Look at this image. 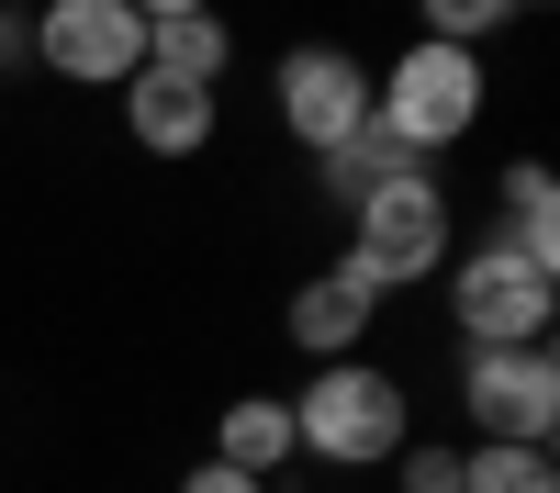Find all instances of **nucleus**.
<instances>
[{
    "label": "nucleus",
    "instance_id": "nucleus-1",
    "mask_svg": "<svg viewBox=\"0 0 560 493\" xmlns=\"http://www.w3.org/2000/svg\"><path fill=\"white\" fill-rule=\"evenodd\" d=\"M292 403V460H325V471H393V448L415 437V392L382 371V359H314Z\"/></svg>",
    "mask_w": 560,
    "mask_h": 493
},
{
    "label": "nucleus",
    "instance_id": "nucleus-2",
    "mask_svg": "<svg viewBox=\"0 0 560 493\" xmlns=\"http://www.w3.org/2000/svg\"><path fill=\"white\" fill-rule=\"evenodd\" d=\"M448 247H459L448 179H438V168H393L382 191H359V202H348V247H337V258L393 303V292H415V281H438Z\"/></svg>",
    "mask_w": 560,
    "mask_h": 493
},
{
    "label": "nucleus",
    "instance_id": "nucleus-3",
    "mask_svg": "<svg viewBox=\"0 0 560 493\" xmlns=\"http://www.w3.org/2000/svg\"><path fill=\"white\" fill-rule=\"evenodd\" d=\"M482 90H493V79H482V57H471V45L415 34L393 68H370V124H382V134H393V146H404L415 168H438V157L459 146V134L482 124Z\"/></svg>",
    "mask_w": 560,
    "mask_h": 493
},
{
    "label": "nucleus",
    "instance_id": "nucleus-4",
    "mask_svg": "<svg viewBox=\"0 0 560 493\" xmlns=\"http://www.w3.org/2000/svg\"><path fill=\"white\" fill-rule=\"evenodd\" d=\"M438 281H448V326H459V348H538L549 314H560V269L527 258V247H504V236L448 247Z\"/></svg>",
    "mask_w": 560,
    "mask_h": 493
},
{
    "label": "nucleus",
    "instance_id": "nucleus-5",
    "mask_svg": "<svg viewBox=\"0 0 560 493\" xmlns=\"http://www.w3.org/2000/svg\"><path fill=\"white\" fill-rule=\"evenodd\" d=\"M23 23H34V68L68 90H124L147 68V12L135 0H45Z\"/></svg>",
    "mask_w": 560,
    "mask_h": 493
},
{
    "label": "nucleus",
    "instance_id": "nucleus-6",
    "mask_svg": "<svg viewBox=\"0 0 560 493\" xmlns=\"http://www.w3.org/2000/svg\"><path fill=\"white\" fill-rule=\"evenodd\" d=\"M269 102H280V124H292V146L325 157V146H348V134L370 124V57L314 34V45H292V57L269 68Z\"/></svg>",
    "mask_w": 560,
    "mask_h": 493
},
{
    "label": "nucleus",
    "instance_id": "nucleus-7",
    "mask_svg": "<svg viewBox=\"0 0 560 493\" xmlns=\"http://www.w3.org/2000/svg\"><path fill=\"white\" fill-rule=\"evenodd\" d=\"M459 415H471V437L549 448V426H560V359H549V337L538 348H459Z\"/></svg>",
    "mask_w": 560,
    "mask_h": 493
},
{
    "label": "nucleus",
    "instance_id": "nucleus-8",
    "mask_svg": "<svg viewBox=\"0 0 560 493\" xmlns=\"http://www.w3.org/2000/svg\"><path fill=\"white\" fill-rule=\"evenodd\" d=\"M113 102H124V134L147 157H202L213 134H224V90H191V79H168V68H135Z\"/></svg>",
    "mask_w": 560,
    "mask_h": 493
},
{
    "label": "nucleus",
    "instance_id": "nucleus-9",
    "mask_svg": "<svg viewBox=\"0 0 560 493\" xmlns=\"http://www.w3.org/2000/svg\"><path fill=\"white\" fill-rule=\"evenodd\" d=\"M370 326H382V292H370L348 258H325L314 281L280 303V337H292L303 359H359V348H370Z\"/></svg>",
    "mask_w": 560,
    "mask_h": 493
},
{
    "label": "nucleus",
    "instance_id": "nucleus-10",
    "mask_svg": "<svg viewBox=\"0 0 560 493\" xmlns=\"http://www.w3.org/2000/svg\"><path fill=\"white\" fill-rule=\"evenodd\" d=\"M213 460L247 471V482H280V471H292V403H280V392H224V415H213Z\"/></svg>",
    "mask_w": 560,
    "mask_h": 493
},
{
    "label": "nucleus",
    "instance_id": "nucleus-11",
    "mask_svg": "<svg viewBox=\"0 0 560 493\" xmlns=\"http://www.w3.org/2000/svg\"><path fill=\"white\" fill-rule=\"evenodd\" d=\"M147 68L191 79V90H224L236 79V34H224V12H168V23H147Z\"/></svg>",
    "mask_w": 560,
    "mask_h": 493
},
{
    "label": "nucleus",
    "instance_id": "nucleus-12",
    "mask_svg": "<svg viewBox=\"0 0 560 493\" xmlns=\"http://www.w3.org/2000/svg\"><path fill=\"white\" fill-rule=\"evenodd\" d=\"M493 236L560 269V191H549V168H538V157H516V168H504V224H493Z\"/></svg>",
    "mask_w": 560,
    "mask_h": 493
},
{
    "label": "nucleus",
    "instance_id": "nucleus-13",
    "mask_svg": "<svg viewBox=\"0 0 560 493\" xmlns=\"http://www.w3.org/2000/svg\"><path fill=\"white\" fill-rule=\"evenodd\" d=\"M459 493H560V460L527 437H471L459 448Z\"/></svg>",
    "mask_w": 560,
    "mask_h": 493
},
{
    "label": "nucleus",
    "instance_id": "nucleus-14",
    "mask_svg": "<svg viewBox=\"0 0 560 493\" xmlns=\"http://www.w3.org/2000/svg\"><path fill=\"white\" fill-rule=\"evenodd\" d=\"M393 168H415V157L393 146V134H382V124H359V134H348V146H325V157H314V179H325V202H337V213H348L359 191H382V179H393Z\"/></svg>",
    "mask_w": 560,
    "mask_h": 493
},
{
    "label": "nucleus",
    "instance_id": "nucleus-15",
    "mask_svg": "<svg viewBox=\"0 0 560 493\" xmlns=\"http://www.w3.org/2000/svg\"><path fill=\"white\" fill-rule=\"evenodd\" d=\"M415 12H427V34H438V45H471V57H482V45L516 23V0H415Z\"/></svg>",
    "mask_w": 560,
    "mask_h": 493
},
{
    "label": "nucleus",
    "instance_id": "nucleus-16",
    "mask_svg": "<svg viewBox=\"0 0 560 493\" xmlns=\"http://www.w3.org/2000/svg\"><path fill=\"white\" fill-rule=\"evenodd\" d=\"M393 471H404V493H459V448L404 437V448H393Z\"/></svg>",
    "mask_w": 560,
    "mask_h": 493
},
{
    "label": "nucleus",
    "instance_id": "nucleus-17",
    "mask_svg": "<svg viewBox=\"0 0 560 493\" xmlns=\"http://www.w3.org/2000/svg\"><path fill=\"white\" fill-rule=\"evenodd\" d=\"M179 493H269V482H247V471H224V460H202V471H179Z\"/></svg>",
    "mask_w": 560,
    "mask_h": 493
},
{
    "label": "nucleus",
    "instance_id": "nucleus-18",
    "mask_svg": "<svg viewBox=\"0 0 560 493\" xmlns=\"http://www.w3.org/2000/svg\"><path fill=\"white\" fill-rule=\"evenodd\" d=\"M0 68H34V23L23 12H0Z\"/></svg>",
    "mask_w": 560,
    "mask_h": 493
},
{
    "label": "nucleus",
    "instance_id": "nucleus-19",
    "mask_svg": "<svg viewBox=\"0 0 560 493\" xmlns=\"http://www.w3.org/2000/svg\"><path fill=\"white\" fill-rule=\"evenodd\" d=\"M135 12H147V23H168V12H213V0H135Z\"/></svg>",
    "mask_w": 560,
    "mask_h": 493
},
{
    "label": "nucleus",
    "instance_id": "nucleus-20",
    "mask_svg": "<svg viewBox=\"0 0 560 493\" xmlns=\"http://www.w3.org/2000/svg\"><path fill=\"white\" fill-rule=\"evenodd\" d=\"M516 12H549V0H516Z\"/></svg>",
    "mask_w": 560,
    "mask_h": 493
},
{
    "label": "nucleus",
    "instance_id": "nucleus-21",
    "mask_svg": "<svg viewBox=\"0 0 560 493\" xmlns=\"http://www.w3.org/2000/svg\"><path fill=\"white\" fill-rule=\"evenodd\" d=\"M0 12H23V0H0Z\"/></svg>",
    "mask_w": 560,
    "mask_h": 493
}]
</instances>
